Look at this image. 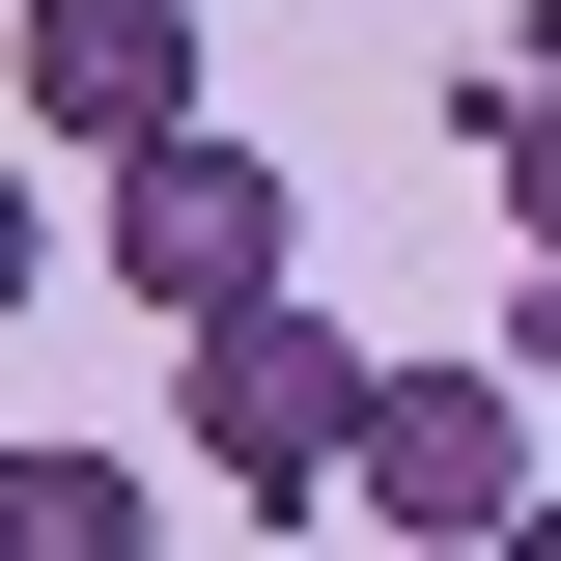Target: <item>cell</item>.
Wrapping results in <instances>:
<instances>
[{
	"mask_svg": "<svg viewBox=\"0 0 561 561\" xmlns=\"http://www.w3.org/2000/svg\"><path fill=\"white\" fill-rule=\"evenodd\" d=\"M534 57H561V0H534Z\"/></svg>",
	"mask_w": 561,
	"mask_h": 561,
	"instance_id": "obj_8",
	"label": "cell"
},
{
	"mask_svg": "<svg viewBox=\"0 0 561 561\" xmlns=\"http://www.w3.org/2000/svg\"><path fill=\"white\" fill-rule=\"evenodd\" d=\"M478 197H505V253L561 280V57H505V84H478Z\"/></svg>",
	"mask_w": 561,
	"mask_h": 561,
	"instance_id": "obj_6",
	"label": "cell"
},
{
	"mask_svg": "<svg viewBox=\"0 0 561 561\" xmlns=\"http://www.w3.org/2000/svg\"><path fill=\"white\" fill-rule=\"evenodd\" d=\"M0 561H169V478L140 449H0Z\"/></svg>",
	"mask_w": 561,
	"mask_h": 561,
	"instance_id": "obj_5",
	"label": "cell"
},
{
	"mask_svg": "<svg viewBox=\"0 0 561 561\" xmlns=\"http://www.w3.org/2000/svg\"><path fill=\"white\" fill-rule=\"evenodd\" d=\"M280 253H309V197H280V169H253L225 113H169V140H113V280L169 309V337H197V309H253Z\"/></svg>",
	"mask_w": 561,
	"mask_h": 561,
	"instance_id": "obj_3",
	"label": "cell"
},
{
	"mask_svg": "<svg viewBox=\"0 0 561 561\" xmlns=\"http://www.w3.org/2000/svg\"><path fill=\"white\" fill-rule=\"evenodd\" d=\"M337 421H365V337L309 309V280H253V309H197V393H169V449H197L253 534H337Z\"/></svg>",
	"mask_w": 561,
	"mask_h": 561,
	"instance_id": "obj_1",
	"label": "cell"
},
{
	"mask_svg": "<svg viewBox=\"0 0 561 561\" xmlns=\"http://www.w3.org/2000/svg\"><path fill=\"white\" fill-rule=\"evenodd\" d=\"M28 280H57V197H28V169H0V309H28Z\"/></svg>",
	"mask_w": 561,
	"mask_h": 561,
	"instance_id": "obj_7",
	"label": "cell"
},
{
	"mask_svg": "<svg viewBox=\"0 0 561 561\" xmlns=\"http://www.w3.org/2000/svg\"><path fill=\"white\" fill-rule=\"evenodd\" d=\"M337 505H365V534H421V561H505V505H534V365H365Z\"/></svg>",
	"mask_w": 561,
	"mask_h": 561,
	"instance_id": "obj_2",
	"label": "cell"
},
{
	"mask_svg": "<svg viewBox=\"0 0 561 561\" xmlns=\"http://www.w3.org/2000/svg\"><path fill=\"white\" fill-rule=\"evenodd\" d=\"M28 140H84V169H113V140H169L197 113V0H28Z\"/></svg>",
	"mask_w": 561,
	"mask_h": 561,
	"instance_id": "obj_4",
	"label": "cell"
}]
</instances>
